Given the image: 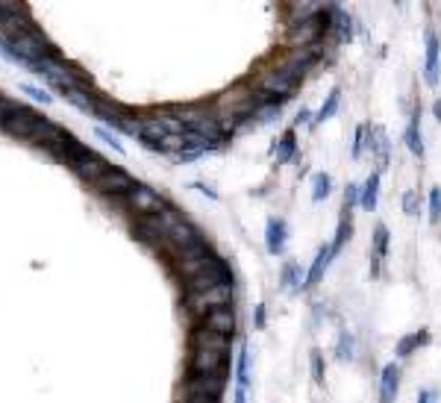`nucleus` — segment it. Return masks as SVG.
<instances>
[{
    "instance_id": "nucleus-1",
    "label": "nucleus",
    "mask_w": 441,
    "mask_h": 403,
    "mask_svg": "<svg viewBox=\"0 0 441 403\" xmlns=\"http://www.w3.org/2000/svg\"><path fill=\"white\" fill-rule=\"evenodd\" d=\"M233 300V283H224L218 289H209V292H194V295H186L182 306L191 318H206L212 309H221V306H230Z\"/></svg>"
},
{
    "instance_id": "nucleus-42",
    "label": "nucleus",
    "mask_w": 441,
    "mask_h": 403,
    "mask_svg": "<svg viewBox=\"0 0 441 403\" xmlns=\"http://www.w3.org/2000/svg\"><path fill=\"white\" fill-rule=\"evenodd\" d=\"M309 365H312V380H315L318 386H324V356H321V351H312L309 353Z\"/></svg>"
},
{
    "instance_id": "nucleus-6",
    "label": "nucleus",
    "mask_w": 441,
    "mask_h": 403,
    "mask_svg": "<svg viewBox=\"0 0 441 403\" xmlns=\"http://www.w3.org/2000/svg\"><path fill=\"white\" fill-rule=\"evenodd\" d=\"M318 59H321L318 48H294V50H289V53H282L280 62H274V68L286 71V74H291L294 80H303L309 71L318 65Z\"/></svg>"
},
{
    "instance_id": "nucleus-28",
    "label": "nucleus",
    "mask_w": 441,
    "mask_h": 403,
    "mask_svg": "<svg viewBox=\"0 0 441 403\" xmlns=\"http://www.w3.org/2000/svg\"><path fill=\"white\" fill-rule=\"evenodd\" d=\"M330 262H333V253H330V244H324V248L315 253V262H312V268H309V274H306V289L309 285H315V283H321V277H324V271L330 268Z\"/></svg>"
},
{
    "instance_id": "nucleus-47",
    "label": "nucleus",
    "mask_w": 441,
    "mask_h": 403,
    "mask_svg": "<svg viewBox=\"0 0 441 403\" xmlns=\"http://www.w3.org/2000/svg\"><path fill=\"white\" fill-rule=\"evenodd\" d=\"M359 195H362V189L359 185H347V200H345V215H350V209L359 204Z\"/></svg>"
},
{
    "instance_id": "nucleus-10",
    "label": "nucleus",
    "mask_w": 441,
    "mask_h": 403,
    "mask_svg": "<svg viewBox=\"0 0 441 403\" xmlns=\"http://www.w3.org/2000/svg\"><path fill=\"white\" fill-rule=\"evenodd\" d=\"M71 168H74V174L85 183H97L103 174H109V162L103 160L101 153H92L89 148H85L74 162H71Z\"/></svg>"
},
{
    "instance_id": "nucleus-50",
    "label": "nucleus",
    "mask_w": 441,
    "mask_h": 403,
    "mask_svg": "<svg viewBox=\"0 0 441 403\" xmlns=\"http://www.w3.org/2000/svg\"><path fill=\"white\" fill-rule=\"evenodd\" d=\"M438 400V392L435 388H424V392L418 395V403H435Z\"/></svg>"
},
{
    "instance_id": "nucleus-35",
    "label": "nucleus",
    "mask_w": 441,
    "mask_h": 403,
    "mask_svg": "<svg viewBox=\"0 0 441 403\" xmlns=\"http://www.w3.org/2000/svg\"><path fill=\"white\" fill-rule=\"evenodd\" d=\"M153 118L159 121V127L165 129V133H186V127H182V121H180L171 109H156Z\"/></svg>"
},
{
    "instance_id": "nucleus-44",
    "label": "nucleus",
    "mask_w": 441,
    "mask_h": 403,
    "mask_svg": "<svg viewBox=\"0 0 441 403\" xmlns=\"http://www.w3.org/2000/svg\"><path fill=\"white\" fill-rule=\"evenodd\" d=\"M94 133H97V139H101V141H103V145H109V148H112V150H115V153H124V150H126V148L121 145V139H118V136H112V133H109V129H103V127H97V129H94Z\"/></svg>"
},
{
    "instance_id": "nucleus-33",
    "label": "nucleus",
    "mask_w": 441,
    "mask_h": 403,
    "mask_svg": "<svg viewBox=\"0 0 441 403\" xmlns=\"http://www.w3.org/2000/svg\"><path fill=\"white\" fill-rule=\"evenodd\" d=\"M282 289H306V274H303L301 265L289 262L282 268Z\"/></svg>"
},
{
    "instance_id": "nucleus-12",
    "label": "nucleus",
    "mask_w": 441,
    "mask_h": 403,
    "mask_svg": "<svg viewBox=\"0 0 441 403\" xmlns=\"http://www.w3.org/2000/svg\"><path fill=\"white\" fill-rule=\"evenodd\" d=\"M38 124H41V118L30 106H15V109H12V115L6 118L3 129H6L9 136H15V139H30L36 133Z\"/></svg>"
},
{
    "instance_id": "nucleus-30",
    "label": "nucleus",
    "mask_w": 441,
    "mask_h": 403,
    "mask_svg": "<svg viewBox=\"0 0 441 403\" xmlns=\"http://www.w3.org/2000/svg\"><path fill=\"white\" fill-rule=\"evenodd\" d=\"M338 104H341V89H333L330 94H326L324 104H321V109L315 112V121H312V127H318V124H324V121H330L333 115L338 112Z\"/></svg>"
},
{
    "instance_id": "nucleus-8",
    "label": "nucleus",
    "mask_w": 441,
    "mask_h": 403,
    "mask_svg": "<svg viewBox=\"0 0 441 403\" xmlns=\"http://www.w3.org/2000/svg\"><path fill=\"white\" fill-rule=\"evenodd\" d=\"M191 351H212V353L233 356V339L215 333V330L194 327V330H191Z\"/></svg>"
},
{
    "instance_id": "nucleus-17",
    "label": "nucleus",
    "mask_w": 441,
    "mask_h": 403,
    "mask_svg": "<svg viewBox=\"0 0 441 403\" xmlns=\"http://www.w3.org/2000/svg\"><path fill=\"white\" fill-rule=\"evenodd\" d=\"M424 77L426 85H438L441 77V45L435 33H426V59H424Z\"/></svg>"
},
{
    "instance_id": "nucleus-23",
    "label": "nucleus",
    "mask_w": 441,
    "mask_h": 403,
    "mask_svg": "<svg viewBox=\"0 0 441 403\" xmlns=\"http://www.w3.org/2000/svg\"><path fill=\"white\" fill-rule=\"evenodd\" d=\"M368 148H371V153L379 160V165H386L389 162V153H391L386 129H382V127H371V129H368Z\"/></svg>"
},
{
    "instance_id": "nucleus-16",
    "label": "nucleus",
    "mask_w": 441,
    "mask_h": 403,
    "mask_svg": "<svg viewBox=\"0 0 441 403\" xmlns=\"http://www.w3.org/2000/svg\"><path fill=\"white\" fill-rule=\"evenodd\" d=\"M165 239L174 244L177 250H182V248H191V244H197V241H203V236L197 233V227L191 224V221H186V218H180L174 227L165 233Z\"/></svg>"
},
{
    "instance_id": "nucleus-38",
    "label": "nucleus",
    "mask_w": 441,
    "mask_h": 403,
    "mask_svg": "<svg viewBox=\"0 0 441 403\" xmlns=\"http://www.w3.org/2000/svg\"><path fill=\"white\" fill-rule=\"evenodd\" d=\"M206 253H209V244L206 241H197V244H191V248L177 250V265L180 262H189V259H197V256H206Z\"/></svg>"
},
{
    "instance_id": "nucleus-48",
    "label": "nucleus",
    "mask_w": 441,
    "mask_h": 403,
    "mask_svg": "<svg viewBox=\"0 0 441 403\" xmlns=\"http://www.w3.org/2000/svg\"><path fill=\"white\" fill-rule=\"evenodd\" d=\"M24 94H30L33 100H38V104H53V97H50L48 92H41V89H36V85H24Z\"/></svg>"
},
{
    "instance_id": "nucleus-40",
    "label": "nucleus",
    "mask_w": 441,
    "mask_h": 403,
    "mask_svg": "<svg viewBox=\"0 0 441 403\" xmlns=\"http://www.w3.org/2000/svg\"><path fill=\"white\" fill-rule=\"evenodd\" d=\"M386 250H389V229H386V224H377V229H374V253H377V259L386 256Z\"/></svg>"
},
{
    "instance_id": "nucleus-53",
    "label": "nucleus",
    "mask_w": 441,
    "mask_h": 403,
    "mask_svg": "<svg viewBox=\"0 0 441 403\" xmlns=\"http://www.w3.org/2000/svg\"><path fill=\"white\" fill-rule=\"evenodd\" d=\"M186 403H218L215 397H203V395H189Z\"/></svg>"
},
{
    "instance_id": "nucleus-46",
    "label": "nucleus",
    "mask_w": 441,
    "mask_h": 403,
    "mask_svg": "<svg viewBox=\"0 0 441 403\" xmlns=\"http://www.w3.org/2000/svg\"><path fill=\"white\" fill-rule=\"evenodd\" d=\"M418 209H421L418 192H403V212L406 215H418Z\"/></svg>"
},
{
    "instance_id": "nucleus-43",
    "label": "nucleus",
    "mask_w": 441,
    "mask_h": 403,
    "mask_svg": "<svg viewBox=\"0 0 441 403\" xmlns=\"http://www.w3.org/2000/svg\"><path fill=\"white\" fill-rule=\"evenodd\" d=\"M368 129H371V127H359L356 129V139H353V150H350V156H353V160H359V156H362V150L368 148Z\"/></svg>"
},
{
    "instance_id": "nucleus-27",
    "label": "nucleus",
    "mask_w": 441,
    "mask_h": 403,
    "mask_svg": "<svg viewBox=\"0 0 441 403\" xmlns=\"http://www.w3.org/2000/svg\"><path fill=\"white\" fill-rule=\"evenodd\" d=\"M59 94L68 100V104H74L77 109H82V112H92V115H94L97 100H101V97H94L89 89H59Z\"/></svg>"
},
{
    "instance_id": "nucleus-24",
    "label": "nucleus",
    "mask_w": 441,
    "mask_h": 403,
    "mask_svg": "<svg viewBox=\"0 0 441 403\" xmlns=\"http://www.w3.org/2000/svg\"><path fill=\"white\" fill-rule=\"evenodd\" d=\"M215 262H218V259L212 256V253H206V256H197V259H189V262H180V265H177V274L189 283V280H194L197 274H203V271H209V268L215 265Z\"/></svg>"
},
{
    "instance_id": "nucleus-11",
    "label": "nucleus",
    "mask_w": 441,
    "mask_h": 403,
    "mask_svg": "<svg viewBox=\"0 0 441 403\" xmlns=\"http://www.w3.org/2000/svg\"><path fill=\"white\" fill-rule=\"evenodd\" d=\"M226 388V374H189L186 383V397L189 395H203V397H221Z\"/></svg>"
},
{
    "instance_id": "nucleus-49",
    "label": "nucleus",
    "mask_w": 441,
    "mask_h": 403,
    "mask_svg": "<svg viewBox=\"0 0 441 403\" xmlns=\"http://www.w3.org/2000/svg\"><path fill=\"white\" fill-rule=\"evenodd\" d=\"M15 106H18V104H12V100H6L3 94H0V127L6 124V118L12 115V109H15Z\"/></svg>"
},
{
    "instance_id": "nucleus-21",
    "label": "nucleus",
    "mask_w": 441,
    "mask_h": 403,
    "mask_svg": "<svg viewBox=\"0 0 441 403\" xmlns=\"http://www.w3.org/2000/svg\"><path fill=\"white\" fill-rule=\"evenodd\" d=\"M294 156H297V136H294V129H286V133L274 141V162L289 165Z\"/></svg>"
},
{
    "instance_id": "nucleus-56",
    "label": "nucleus",
    "mask_w": 441,
    "mask_h": 403,
    "mask_svg": "<svg viewBox=\"0 0 441 403\" xmlns=\"http://www.w3.org/2000/svg\"><path fill=\"white\" fill-rule=\"evenodd\" d=\"M433 115H435V118H438V121H441V97H438V100H435V106H433Z\"/></svg>"
},
{
    "instance_id": "nucleus-19",
    "label": "nucleus",
    "mask_w": 441,
    "mask_h": 403,
    "mask_svg": "<svg viewBox=\"0 0 441 403\" xmlns=\"http://www.w3.org/2000/svg\"><path fill=\"white\" fill-rule=\"evenodd\" d=\"M400 392V365L389 362L379 374V403H394Z\"/></svg>"
},
{
    "instance_id": "nucleus-22",
    "label": "nucleus",
    "mask_w": 441,
    "mask_h": 403,
    "mask_svg": "<svg viewBox=\"0 0 441 403\" xmlns=\"http://www.w3.org/2000/svg\"><path fill=\"white\" fill-rule=\"evenodd\" d=\"M406 148L412 156H424V136H421V109L412 112V118H409V127H406Z\"/></svg>"
},
{
    "instance_id": "nucleus-31",
    "label": "nucleus",
    "mask_w": 441,
    "mask_h": 403,
    "mask_svg": "<svg viewBox=\"0 0 441 403\" xmlns=\"http://www.w3.org/2000/svg\"><path fill=\"white\" fill-rule=\"evenodd\" d=\"M94 115H97V118H101V121H106V124H112V127H115V124L124 118L126 112H124L118 104H112V100H97Z\"/></svg>"
},
{
    "instance_id": "nucleus-55",
    "label": "nucleus",
    "mask_w": 441,
    "mask_h": 403,
    "mask_svg": "<svg viewBox=\"0 0 441 403\" xmlns=\"http://www.w3.org/2000/svg\"><path fill=\"white\" fill-rule=\"evenodd\" d=\"M236 403H247V392H245V388H236Z\"/></svg>"
},
{
    "instance_id": "nucleus-9",
    "label": "nucleus",
    "mask_w": 441,
    "mask_h": 403,
    "mask_svg": "<svg viewBox=\"0 0 441 403\" xmlns=\"http://www.w3.org/2000/svg\"><path fill=\"white\" fill-rule=\"evenodd\" d=\"M136 180L126 174L124 168H109V174H103L101 180L94 183V189L101 192V195H106V197H126L133 189H136Z\"/></svg>"
},
{
    "instance_id": "nucleus-34",
    "label": "nucleus",
    "mask_w": 441,
    "mask_h": 403,
    "mask_svg": "<svg viewBox=\"0 0 441 403\" xmlns=\"http://www.w3.org/2000/svg\"><path fill=\"white\" fill-rule=\"evenodd\" d=\"M333 192V177L326 174V171H321V174H315V180H312V200L315 204H321V200H326Z\"/></svg>"
},
{
    "instance_id": "nucleus-7",
    "label": "nucleus",
    "mask_w": 441,
    "mask_h": 403,
    "mask_svg": "<svg viewBox=\"0 0 441 403\" xmlns=\"http://www.w3.org/2000/svg\"><path fill=\"white\" fill-rule=\"evenodd\" d=\"M68 133L62 127H56L53 121H48V118H41V124L36 127V133L30 136V141L33 145H38V148H45V150H50L56 160H59V153H62V148L68 145Z\"/></svg>"
},
{
    "instance_id": "nucleus-14",
    "label": "nucleus",
    "mask_w": 441,
    "mask_h": 403,
    "mask_svg": "<svg viewBox=\"0 0 441 403\" xmlns=\"http://www.w3.org/2000/svg\"><path fill=\"white\" fill-rule=\"evenodd\" d=\"M230 283V271L224 268V262H215L209 271L197 274L194 280L186 283V295H194V292H209V289H218V285Z\"/></svg>"
},
{
    "instance_id": "nucleus-39",
    "label": "nucleus",
    "mask_w": 441,
    "mask_h": 403,
    "mask_svg": "<svg viewBox=\"0 0 441 403\" xmlns=\"http://www.w3.org/2000/svg\"><path fill=\"white\" fill-rule=\"evenodd\" d=\"M335 356H338V362H350V359H353V336L350 333H341L338 336Z\"/></svg>"
},
{
    "instance_id": "nucleus-15",
    "label": "nucleus",
    "mask_w": 441,
    "mask_h": 403,
    "mask_svg": "<svg viewBox=\"0 0 441 403\" xmlns=\"http://www.w3.org/2000/svg\"><path fill=\"white\" fill-rule=\"evenodd\" d=\"M286 241H289V224L282 218H268L265 224V248L271 256H280L286 250Z\"/></svg>"
},
{
    "instance_id": "nucleus-13",
    "label": "nucleus",
    "mask_w": 441,
    "mask_h": 403,
    "mask_svg": "<svg viewBox=\"0 0 441 403\" xmlns=\"http://www.w3.org/2000/svg\"><path fill=\"white\" fill-rule=\"evenodd\" d=\"M233 356L224 353H212V351H191L189 356V371L191 374H226V365H230Z\"/></svg>"
},
{
    "instance_id": "nucleus-36",
    "label": "nucleus",
    "mask_w": 441,
    "mask_h": 403,
    "mask_svg": "<svg viewBox=\"0 0 441 403\" xmlns=\"http://www.w3.org/2000/svg\"><path fill=\"white\" fill-rule=\"evenodd\" d=\"M324 3H291V21L297 24V21H306V18H315V15H321V9Z\"/></svg>"
},
{
    "instance_id": "nucleus-45",
    "label": "nucleus",
    "mask_w": 441,
    "mask_h": 403,
    "mask_svg": "<svg viewBox=\"0 0 441 403\" xmlns=\"http://www.w3.org/2000/svg\"><path fill=\"white\" fill-rule=\"evenodd\" d=\"M430 221H433V224L441 221V189H438V185L430 192Z\"/></svg>"
},
{
    "instance_id": "nucleus-51",
    "label": "nucleus",
    "mask_w": 441,
    "mask_h": 403,
    "mask_svg": "<svg viewBox=\"0 0 441 403\" xmlns=\"http://www.w3.org/2000/svg\"><path fill=\"white\" fill-rule=\"evenodd\" d=\"M256 330H265V304H256Z\"/></svg>"
},
{
    "instance_id": "nucleus-32",
    "label": "nucleus",
    "mask_w": 441,
    "mask_h": 403,
    "mask_svg": "<svg viewBox=\"0 0 441 403\" xmlns=\"http://www.w3.org/2000/svg\"><path fill=\"white\" fill-rule=\"evenodd\" d=\"M247 368H250V351L247 344H241L238 351V362H236V388H250V377H247Z\"/></svg>"
},
{
    "instance_id": "nucleus-3",
    "label": "nucleus",
    "mask_w": 441,
    "mask_h": 403,
    "mask_svg": "<svg viewBox=\"0 0 441 403\" xmlns=\"http://www.w3.org/2000/svg\"><path fill=\"white\" fill-rule=\"evenodd\" d=\"M326 33V9L315 18H306V21H297L291 24V30L286 33V45L289 50L294 48H315V41Z\"/></svg>"
},
{
    "instance_id": "nucleus-41",
    "label": "nucleus",
    "mask_w": 441,
    "mask_h": 403,
    "mask_svg": "<svg viewBox=\"0 0 441 403\" xmlns=\"http://www.w3.org/2000/svg\"><path fill=\"white\" fill-rule=\"evenodd\" d=\"M124 136H133V139H138V133H141V118H133V115H124V118L115 124Z\"/></svg>"
},
{
    "instance_id": "nucleus-20",
    "label": "nucleus",
    "mask_w": 441,
    "mask_h": 403,
    "mask_svg": "<svg viewBox=\"0 0 441 403\" xmlns=\"http://www.w3.org/2000/svg\"><path fill=\"white\" fill-rule=\"evenodd\" d=\"M201 327H206V330H215V333H221V336H230L233 339V333H236V312L230 309V306H221V309H212L206 318H203V324Z\"/></svg>"
},
{
    "instance_id": "nucleus-26",
    "label": "nucleus",
    "mask_w": 441,
    "mask_h": 403,
    "mask_svg": "<svg viewBox=\"0 0 441 403\" xmlns=\"http://www.w3.org/2000/svg\"><path fill=\"white\" fill-rule=\"evenodd\" d=\"M379 204V171H371V177L365 180L362 185V195H359V206L365 212H374Z\"/></svg>"
},
{
    "instance_id": "nucleus-2",
    "label": "nucleus",
    "mask_w": 441,
    "mask_h": 403,
    "mask_svg": "<svg viewBox=\"0 0 441 403\" xmlns=\"http://www.w3.org/2000/svg\"><path fill=\"white\" fill-rule=\"evenodd\" d=\"M36 24L30 18L24 3H12V0H3L0 3V36L12 38V36H21V33H33Z\"/></svg>"
},
{
    "instance_id": "nucleus-18",
    "label": "nucleus",
    "mask_w": 441,
    "mask_h": 403,
    "mask_svg": "<svg viewBox=\"0 0 441 403\" xmlns=\"http://www.w3.org/2000/svg\"><path fill=\"white\" fill-rule=\"evenodd\" d=\"M326 33L335 36L338 41H350L353 38V21L345 9L338 6H330L326 9Z\"/></svg>"
},
{
    "instance_id": "nucleus-29",
    "label": "nucleus",
    "mask_w": 441,
    "mask_h": 403,
    "mask_svg": "<svg viewBox=\"0 0 441 403\" xmlns=\"http://www.w3.org/2000/svg\"><path fill=\"white\" fill-rule=\"evenodd\" d=\"M426 341H430V330H418V333H409V336H403L400 341H397V356L406 359V356L415 353L418 348H424Z\"/></svg>"
},
{
    "instance_id": "nucleus-4",
    "label": "nucleus",
    "mask_w": 441,
    "mask_h": 403,
    "mask_svg": "<svg viewBox=\"0 0 441 403\" xmlns=\"http://www.w3.org/2000/svg\"><path fill=\"white\" fill-rule=\"evenodd\" d=\"M297 83L301 80H294L291 74H286V71H280V68H268L262 71L259 77H256V92H262L268 97H274V100H286L297 92Z\"/></svg>"
},
{
    "instance_id": "nucleus-25",
    "label": "nucleus",
    "mask_w": 441,
    "mask_h": 403,
    "mask_svg": "<svg viewBox=\"0 0 441 403\" xmlns=\"http://www.w3.org/2000/svg\"><path fill=\"white\" fill-rule=\"evenodd\" d=\"M136 236L145 241V244H153V248H159L162 244V239H165V233H162V227H159V218H141L138 224H136Z\"/></svg>"
},
{
    "instance_id": "nucleus-37",
    "label": "nucleus",
    "mask_w": 441,
    "mask_h": 403,
    "mask_svg": "<svg viewBox=\"0 0 441 403\" xmlns=\"http://www.w3.org/2000/svg\"><path fill=\"white\" fill-rule=\"evenodd\" d=\"M347 236H350V215H345V218H341V224H338V229H335V239H333V244H330L333 259L338 256V250H341V248H345Z\"/></svg>"
},
{
    "instance_id": "nucleus-52",
    "label": "nucleus",
    "mask_w": 441,
    "mask_h": 403,
    "mask_svg": "<svg viewBox=\"0 0 441 403\" xmlns=\"http://www.w3.org/2000/svg\"><path fill=\"white\" fill-rule=\"evenodd\" d=\"M309 121H315V115H312L309 109H301V112H297V118H294L297 127H301V124H309Z\"/></svg>"
},
{
    "instance_id": "nucleus-54",
    "label": "nucleus",
    "mask_w": 441,
    "mask_h": 403,
    "mask_svg": "<svg viewBox=\"0 0 441 403\" xmlns=\"http://www.w3.org/2000/svg\"><path fill=\"white\" fill-rule=\"evenodd\" d=\"M194 189H201L206 197H212V200H218V195H215V189H209V185H203V183H194Z\"/></svg>"
},
{
    "instance_id": "nucleus-5",
    "label": "nucleus",
    "mask_w": 441,
    "mask_h": 403,
    "mask_svg": "<svg viewBox=\"0 0 441 403\" xmlns=\"http://www.w3.org/2000/svg\"><path fill=\"white\" fill-rule=\"evenodd\" d=\"M124 200H126V209L133 215H141V218H153V215H162L168 209L165 197L159 192H153L150 185H136Z\"/></svg>"
}]
</instances>
